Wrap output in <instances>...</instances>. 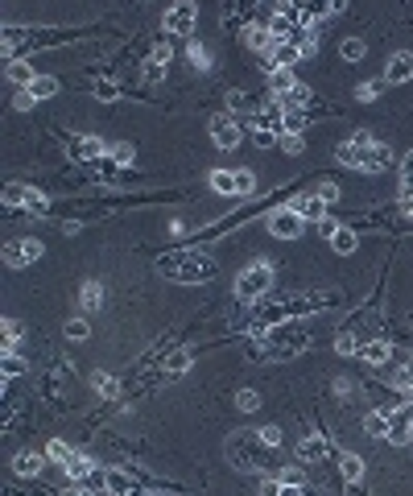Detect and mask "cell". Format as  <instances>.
Here are the masks:
<instances>
[{
    "instance_id": "cell-23",
    "label": "cell",
    "mask_w": 413,
    "mask_h": 496,
    "mask_svg": "<svg viewBox=\"0 0 413 496\" xmlns=\"http://www.w3.org/2000/svg\"><path fill=\"white\" fill-rule=\"evenodd\" d=\"M4 75H8V83L25 87V91H29V83L37 79V75H33V66H29V62H21V58H17V62H8V66H4Z\"/></svg>"
},
{
    "instance_id": "cell-14",
    "label": "cell",
    "mask_w": 413,
    "mask_h": 496,
    "mask_svg": "<svg viewBox=\"0 0 413 496\" xmlns=\"http://www.w3.org/2000/svg\"><path fill=\"white\" fill-rule=\"evenodd\" d=\"M389 439H393V443H410L413 439V406L389 410Z\"/></svg>"
},
{
    "instance_id": "cell-49",
    "label": "cell",
    "mask_w": 413,
    "mask_h": 496,
    "mask_svg": "<svg viewBox=\"0 0 413 496\" xmlns=\"http://www.w3.org/2000/svg\"><path fill=\"white\" fill-rule=\"evenodd\" d=\"M277 480H281V484H302V472H298V468H285Z\"/></svg>"
},
{
    "instance_id": "cell-41",
    "label": "cell",
    "mask_w": 413,
    "mask_h": 496,
    "mask_svg": "<svg viewBox=\"0 0 413 496\" xmlns=\"http://www.w3.org/2000/svg\"><path fill=\"white\" fill-rule=\"evenodd\" d=\"M17 339H21V323H17V319H4V352H12Z\"/></svg>"
},
{
    "instance_id": "cell-39",
    "label": "cell",
    "mask_w": 413,
    "mask_h": 496,
    "mask_svg": "<svg viewBox=\"0 0 413 496\" xmlns=\"http://www.w3.org/2000/svg\"><path fill=\"white\" fill-rule=\"evenodd\" d=\"M236 406H240L244 414H252V410L261 406V393H256V389H240V393H236Z\"/></svg>"
},
{
    "instance_id": "cell-30",
    "label": "cell",
    "mask_w": 413,
    "mask_h": 496,
    "mask_svg": "<svg viewBox=\"0 0 413 496\" xmlns=\"http://www.w3.org/2000/svg\"><path fill=\"white\" fill-rule=\"evenodd\" d=\"M29 190H33V186H25V182H8V186H4V207H25Z\"/></svg>"
},
{
    "instance_id": "cell-26",
    "label": "cell",
    "mask_w": 413,
    "mask_h": 496,
    "mask_svg": "<svg viewBox=\"0 0 413 496\" xmlns=\"http://www.w3.org/2000/svg\"><path fill=\"white\" fill-rule=\"evenodd\" d=\"M331 244H335V252H339V257H352V252L360 248V236H356L352 228H339V232L331 236Z\"/></svg>"
},
{
    "instance_id": "cell-44",
    "label": "cell",
    "mask_w": 413,
    "mask_h": 496,
    "mask_svg": "<svg viewBox=\"0 0 413 496\" xmlns=\"http://www.w3.org/2000/svg\"><path fill=\"white\" fill-rule=\"evenodd\" d=\"M277 141H281L277 132H265V128H256V132H252V145H256V149H273Z\"/></svg>"
},
{
    "instance_id": "cell-45",
    "label": "cell",
    "mask_w": 413,
    "mask_h": 496,
    "mask_svg": "<svg viewBox=\"0 0 413 496\" xmlns=\"http://www.w3.org/2000/svg\"><path fill=\"white\" fill-rule=\"evenodd\" d=\"M302 128H306V116H302V112H285V132H294V137H298Z\"/></svg>"
},
{
    "instance_id": "cell-36",
    "label": "cell",
    "mask_w": 413,
    "mask_h": 496,
    "mask_svg": "<svg viewBox=\"0 0 413 496\" xmlns=\"http://www.w3.org/2000/svg\"><path fill=\"white\" fill-rule=\"evenodd\" d=\"M132 157H137L132 145H112L108 149V161H116V166H132Z\"/></svg>"
},
{
    "instance_id": "cell-38",
    "label": "cell",
    "mask_w": 413,
    "mask_h": 496,
    "mask_svg": "<svg viewBox=\"0 0 413 496\" xmlns=\"http://www.w3.org/2000/svg\"><path fill=\"white\" fill-rule=\"evenodd\" d=\"M91 335V327H87V319H70L66 323V339H74V344H83Z\"/></svg>"
},
{
    "instance_id": "cell-31",
    "label": "cell",
    "mask_w": 413,
    "mask_h": 496,
    "mask_svg": "<svg viewBox=\"0 0 413 496\" xmlns=\"http://www.w3.org/2000/svg\"><path fill=\"white\" fill-rule=\"evenodd\" d=\"M91 385H95V393H99V397H116V393H120V381H116L112 373H95V377H91Z\"/></svg>"
},
{
    "instance_id": "cell-15",
    "label": "cell",
    "mask_w": 413,
    "mask_h": 496,
    "mask_svg": "<svg viewBox=\"0 0 413 496\" xmlns=\"http://www.w3.org/2000/svg\"><path fill=\"white\" fill-rule=\"evenodd\" d=\"M103 488H108V496H145L137 488V480L120 468H103Z\"/></svg>"
},
{
    "instance_id": "cell-10",
    "label": "cell",
    "mask_w": 413,
    "mask_h": 496,
    "mask_svg": "<svg viewBox=\"0 0 413 496\" xmlns=\"http://www.w3.org/2000/svg\"><path fill=\"white\" fill-rule=\"evenodd\" d=\"M112 145H103L99 137H74L70 145H66V153H70V161L74 166H91V161H103V153H108Z\"/></svg>"
},
{
    "instance_id": "cell-46",
    "label": "cell",
    "mask_w": 413,
    "mask_h": 496,
    "mask_svg": "<svg viewBox=\"0 0 413 496\" xmlns=\"http://www.w3.org/2000/svg\"><path fill=\"white\" fill-rule=\"evenodd\" d=\"M281 149H285V153H302V149H306V141H302V137H294V132H285V137H281Z\"/></svg>"
},
{
    "instance_id": "cell-27",
    "label": "cell",
    "mask_w": 413,
    "mask_h": 496,
    "mask_svg": "<svg viewBox=\"0 0 413 496\" xmlns=\"http://www.w3.org/2000/svg\"><path fill=\"white\" fill-rule=\"evenodd\" d=\"M79 302H83V310H99V306H103V286H99V281H87V286L79 290Z\"/></svg>"
},
{
    "instance_id": "cell-8",
    "label": "cell",
    "mask_w": 413,
    "mask_h": 496,
    "mask_svg": "<svg viewBox=\"0 0 413 496\" xmlns=\"http://www.w3.org/2000/svg\"><path fill=\"white\" fill-rule=\"evenodd\" d=\"M194 25H199V4L182 0V4H174V8H165V33L190 37V33H194Z\"/></svg>"
},
{
    "instance_id": "cell-52",
    "label": "cell",
    "mask_w": 413,
    "mask_h": 496,
    "mask_svg": "<svg viewBox=\"0 0 413 496\" xmlns=\"http://www.w3.org/2000/svg\"><path fill=\"white\" fill-rule=\"evenodd\" d=\"M281 496H306V484H281Z\"/></svg>"
},
{
    "instance_id": "cell-16",
    "label": "cell",
    "mask_w": 413,
    "mask_h": 496,
    "mask_svg": "<svg viewBox=\"0 0 413 496\" xmlns=\"http://www.w3.org/2000/svg\"><path fill=\"white\" fill-rule=\"evenodd\" d=\"M62 472H66L70 480H103V468H99L91 455H83V451H74V455H70V464H66Z\"/></svg>"
},
{
    "instance_id": "cell-12",
    "label": "cell",
    "mask_w": 413,
    "mask_h": 496,
    "mask_svg": "<svg viewBox=\"0 0 413 496\" xmlns=\"http://www.w3.org/2000/svg\"><path fill=\"white\" fill-rule=\"evenodd\" d=\"M211 141H215L219 149H236V145H240V124H236V116L219 112V116L211 120Z\"/></svg>"
},
{
    "instance_id": "cell-24",
    "label": "cell",
    "mask_w": 413,
    "mask_h": 496,
    "mask_svg": "<svg viewBox=\"0 0 413 496\" xmlns=\"http://www.w3.org/2000/svg\"><path fill=\"white\" fill-rule=\"evenodd\" d=\"M50 95H58V79H54V75H37V79L29 83V99L37 103V99H50Z\"/></svg>"
},
{
    "instance_id": "cell-32",
    "label": "cell",
    "mask_w": 413,
    "mask_h": 496,
    "mask_svg": "<svg viewBox=\"0 0 413 496\" xmlns=\"http://www.w3.org/2000/svg\"><path fill=\"white\" fill-rule=\"evenodd\" d=\"M211 190H219V195H232V199H236V174L215 170V174H211Z\"/></svg>"
},
{
    "instance_id": "cell-2",
    "label": "cell",
    "mask_w": 413,
    "mask_h": 496,
    "mask_svg": "<svg viewBox=\"0 0 413 496\" xmlns=\"http://www.w3.org/2000/svg\"><path fill=\"white\" fill-rule=\"evenodd\" d=\"M157 269H161V277L182 281V286H199V281H211V277L219 273V265H215L207 252H199V248H178V252H165V257L157 261Z\"/></svg>"
},
{
    "instance_id": "cell-34",
    "label": "cell",
    "mask_w": 413,
    "mask_h": 496,
    "mask_svg": "<svg viewBox=\"0 0 413 496\" xmlns=\"http://www.w3.org/2000/svg\"><path fill=\"white\" fill-rule=\"evenodd\" d=\"M0 364H4V381H12V377H21V373L29 368V364H25V360H21L17 352H4V360H0Z\"/></svg>"
},
{
    "instance_id": "cell-4",
    "label": "cell",
    "mask_w": 413,
    "mask_h": 496,
    "mask_svg": "<svg viewBox=\"0 0 413 496\" xmlns=\"http://www.w3.org/2000/svg\"><path fill=\"white\" fill-rule=\"evenodd\" d=\"M228 459H232V468H240V472H269V464H273V447H269L261 435L240 430V435L228 439Z\"/></svg>"
},
{
    "instance_id": "cell-42",
    "label": "cell",
    "mask_w": 413,
    "mask_h": 496,
    "mask_svg": "<svg viewBox=\"0 0 413 496\" xmlns=\"http://www.w3.org/2000/svg\"><path fill=\"white\" fill-rule=\"evenodd\" d=\"M397 389H405V393H413V356L397 368Z\"/></svg>"
},
{
    "instance_id": "cell-6",
    "label": "cell",
    "mask_w": 413,
    "mask_h": 496,
    "mask_svg": "<svg viewBox=\"0 0 413 496\" xmlns=\"http://www.w3.org/2000/svg\"><path fill=\"white\" fill-rule=\"evenodd\" d=\"M190 352L186 348H178V352H170L165 360H161V368L157 373H149V377H141V385H137V393H145V389H157V385H170V381H178V377H186L190 373Z\"/></svg>"
},
{
    "instance_id": "cell-3",
    "label": "cell",
    "mask_w": 413,
    "mask_h": 496,
    "mask_svg": "<svg viewBox=\"0 0 413 496\" xmlns=\"http://www.w3.org/2000/svg\"><path fill=\"white\" fill-rule=\"evenodd\" d=\"M302 348H310V335H306L302 327L285 323V327H273V331H265V339L248 344V356H252V360H265V364H277V360H290V356H298Z\"/></svg>"
},
{
    "instance_id": "cell-5",
    "label": "cell",
    "mask_w": 413,
    "mask_h": 496,
    "mask_svg": "<svg viewBox=\"0 0 413 496\" xmlns=\"http://www.w3.org/2000/svg\"><path fill=\"white\" fill-rule=\"evenodd\" d=\"M339 161L347 166V170H364V174H385L389 166H393V149L389 145H381V141H372V145H339Z\"/></svg>"
},
{
    "instance_id": "cell-22",
    "label": "cell",
    "mask_w": 413,
    "mask_h": 496,
    "mask_svg": "<svg viewBox=\"0 0 413 496\" xmlns=\"http://www.w3.org/2000/svg\"><path fill=\"white\" fill-rule=\"evenodd\" d=\"M41 464H46V455H41V451H21V455L12 459V472H17V476H37V472H41Z\"/></svg>"
},
{
    "instance_id": "cell-35",
    "label": "cell",
    "mask_w": 413,
    "mask_h": 496,
    "mask_svg": "<svg viewBox=\"0 0 413 496\" xmlns=\"http://www.w3.org/2000/svg\"><path fill=\"white\" fill-rule=\"evenodd\" d=\"M46 455H50L54 464H62V468H66V464H70V455H74V447H66L62 439H54V443L46 447Z\"/></svg>"
},
{
    "instance_id": "cell-17",
    "label": "cell",
    "mask_w": 413,
    "mask_h": 496,
    "mask_svg": "<svg viewBox=\"0 0 413 496\" xmlns=\"http://www.w3.org/2000/svg\"><path fill=\"white\" fill-rule=\"evenodd\" d=\"M290 207H294L302 219H314V224H323V219H327V207H331V203H327V199L314 190V195H302V199H294Z\"/></svg>"
},
{
    "instance_id": "cell-55",
    "label": "cell",
    "mask_w": 413,
    "mask_h": 496,
    "mask_svg": "<svg viewBox=\"0 0 413 496\" xmlns=\"http://www.w3.org/2000/svg\"><path fill=\"white\" fill-rule=\"evenodd\" d=\"M62 496H95V493H87V488H70V493H62Z\"/></svg>"
},
{
    "instance_id": "cell-43",
    "label": "cell",
    "mask_w": 413,
    "mask_h": 496,
    "mask_svg": "<svg viewBox=\"0 0 413 496\" xmlns=\"http://www.w3.org/2000/svg\"><path fill=\"white\" fill-rule=\"evenodd\" d=\"M95 95H99V99H116V95H120V83H112V79H99V83H95Z\"/></svg>"
},
{
    "instance_id": "cell-7",
    "label": "cell",
    "mask_w": 413,
    "mask_h": 496,
    "mask_svg": "<svg viewBox=\"0 0 413 496\" xmlns=\"http://www.w3.org/2000/svg\"><path fill=\"white\" fill-rule=\"evenodd\" d=\"M269 286H273V269H269V261H256L252 269H244V273L236 277V298L256 302V298L269 294Z\"/></svg>"
},
{
    "instance_id": "cell-19",
    "label": "cell",
    "mask_w": 413,
    "mask_h": 496,
    "mask_svg": "<svg viewBox=\"0 0 413 496\" xmlns=\"http://www.w3.org/2000/svg\"><path fill=\"white\" fill-rule=\"evenodd\" d=\"M360 360L372 364V368H381V364L393 360V344H389V339H368V344L360 348Z\"/></svg>"
},
{
    "instance_id": "cell-9",
    "label": "cell",
    "mask_w": 413,
    "mask_h": 496,
    "mask_svg": "<svg viewBox=\"0 0 413 496\" xmlns=\"http://www.w3.org/2000/svg\"><path fill=\"white\" fill-rule=\"evenodd\" d=\"M33 261H41V240H8L4 244V265L8 269H25V265H33Z\"/></svg>"
},
{
    "instance_id": "cell-47",
    "label": "cell",
    "mask_w": 413,
    "mask_h": 496,
    "mask_svg": "<svg viewBox=\"0 0 413 496\" xmlns=\"http://www.w3.org/2000/svg\"><path fill=\"white\" fill-rule=\"evenodd\" d=\"M356 95L368 103V99H376V95H381V83H360V87H356Z\"/></svg>"
},
{
    "instance_id": "cell-50",
    "label": "cell",
    "mask_w": 413,
    "mask_h": 496,
    "mask_svg": "<svg viewBox=\"0 0 413 496\" xmlns=\"http://www.w3.org/2000/svg\"><path fill=\"white\" fill-rule=\"evenodd\" d=\"M261 496H281V480H265V484H261Z\"/></svg>"
},
{
    "instance_id": "cell-21",
    "label": "cell",
    "mask_w": 413,
    "mask_h": 496,
    "mask_svg": "<svg viewBox=\"0 0 413 496\" xmlns=\"http://www.w3.org/2000/svg\"><path fill=\"white\" fill-rule=\"evenodd\" d=\"M294 87H298V75H294V70H269V91H273V99H285Z\"/></svg>"
},
{
    "instance_id": "cell-48",
    "label": "cell",
    "mask_w": 413,
    "mask_h": 496,
    "mask_svg": "<svg viewBox=\"0 0 413 496\" xmlns=\"http://www.w3.org/2000/svg\"><path fill=\"white\" fill-rule=\"evenodd\" d=\"M256 435H261L269 447H281V430H277V426H265V430H256Z\"/></svg>"
},
{
    "instance_id": "cell-37",
    "label": "cell",
    "mask_w": 413,
    "mask_h": 496,
    "mask_svg": "<svg viewBox=\"0 0 413 496\" xmlns=\"http://www.w3.org/2000/svg\"><path fill=\"white\" fill-rule=\"evenodd\" d=\"M339 54H343L347 62H360V58H364V41H360V37H347V41L339 46Z\"/></svg>"
},
{
    "instance_id": "cell-54",
    "label": "cell",
    "mask_w": 413,
    "mask_h": 496,
    "mask_svg": "<svg viewBox=\"0 0 413 496\" xmlns=\"http://www.w3.org/2000/svg\"><path fill=\"white\" fill-rule=\"evenodd\" d=\"M401 199H413V178H401Z\"/></svg>"
},
{
    "instance_id": "cell-13",
    "label": "cell",
    "mask_w": 413,
    "mask_h": 496,
    "mask_svg": "<svg viewBox=\"0 0 413 496\" xmlns=\"http://www.w3.org/2000/svg\"><path fill=\"white\" fill-rule=\"evenodd\" d=\"M323 459H331V439L306 435V439L298 443V464H323Z\"/></svg>"
},
{
    "instance_id": "cell-18",
    "label": "cell",
    "mask_w": 413,
    "mask_h": 496,
    "mask_svg": "<svg viewBox=\"0 0 413 496\" xmlns=\"http://www.w3.org/2000/svg\"><path fill=\"white\" fill-rule=\"evenodd\" d=\"M410 79H413V54L410 50H401V54L389 58V66H385V83H410Z\"/></svg>"
},
{
    "instance_id": "cell-33",
    "label": "cell",
    "mask_w": 413,
    "mask_h": 496,
    "mask_svg": "<svg viewBox=\"0 0 413 496\" xmlns=\"http://www.w3.org/2000/svg\"><path fill=\"white\" fill-rule=\"evenodd\" d=\"M248 195H256V174L236 170V199H248Z\"/></svg>"
},
{
    "instance_id": "cell-25",
    "label": "cell",
    "mask_w": 413,
    "mask_h": 496,
    "mask_svg": "<svg viewBox=\"0 0 413 496\" xmlns=\"http://www.w3.org/2000/svg\"><path fill=\"white\" fill-rule=\"evenodd\" d=\"M339 472H343L347 484H360V480H364V459L347 451V455H339Z\"/></svg>"
},
{
    "instance_id": "cell-20",
    "label": "cell",
    "mask_w": 413,
    "mask_h": 496,
    "mask_svg": "<svg viewBox=\"0 0 413 496\" xmlns=\"http://www.w3.org/2000/svg\"><path fill=\"white\" fill-rule=\"evenodd\" d=\"M170 58H174V50H170V46H157V50L149 54V62H145V79H149V83L165 79V70H170Z\"/></svg>"
},
{
    "instance_id": "cell-53",
    "label": "cell",
    "mask_w": 413,
    "mask_h": 496,
    "mask_svg": "<svg viewBox=\"0 0 413 496\" xmlns=\"http://www.w3.org/2000/svg\"><path fill=\"white\" fill-rule=\"evenodd\" d=\"M401 178H413V149L405 153V161H401Z\"/></svg>"
},
{
    "instance_id": "cell-29",
    "label": "cell",
    "mask_w": 413,
    "mask_h": 496,
    "mask_svg": "<svg viewBox=\"0 0 413 496\" xmlns=\"http://www.w3.org/2000/svg\"><path fill=\"white\" fill-rule=\"evenodd\" d=\"M364 430H368L372 439H389V414H385V410L368 414V418H364Z\"/></svg>"
},
{
    "instance_id": "cell-40",
    "label": "cell",
    "mask_w": 413,
    "mask_h": 496,
    "mask_svg": "<svg viewBox=\"0 0 413 496\" xmlns=\"http://www.w3.org/2000/svg\"><path fill=\"white\" fill-rule=\"evenodd\" d=\"M25 211H29V215H46V211H50V203H46V195H37V190H29V199H25Z\"/></svg>"
},
{
    "instance_id": "cell-1",
    "label": "cell",
    "mask_w": 413,
    "mask_h": 496,
    "mask_svg": "<svg viewBox=\"0 0 413 496\" xmlns=\"http://www.w3.org/2000/svg\"><path fill=\"white\" fill-rule=\"evenodd\" d=\"M327 306H335V294H290V298H277V302H261L244 319V331L248 335H265L273 327H285L298 315H314V310H327Z\"/></svg>"
},
{
    "instance_id": "cell-11",
    "label": "cell",
    "mask_w": 413,
    "mask_h": 496,
    "mask_svg": "<svg viewBox=\"0 0 413 496\" xmlns=\"http://www.w3.org/2000/svg\"><path fill=\"white\" fill-rule=\"evenodd\" d=\"M302 224H306V219H302L294 207H281V211L269 215V232H273L277 240H298V236H302Z\"/></svg>"
},
{
    "instance_id": "cell-51",
    "label": "cell",
    "mask_w": 413,
    "mask_h": 496,
    "mask_svg": "<svg viewBox=\"0 0 413 496\" xmlns=\"http://www.w3.org/2000/svg\"><path fill=\"white\" fill-rule=\"evenodd\" d=\"M190 62H194V66H207V50H203V46H190Z\"/></svg>"
},
{
    "instance_id": "cell-28",
    "label": "cell",
    "mask_w": 413,
    "mask_h": 496,
    "mask_svg": "<svg viewBox=\"0 0 413 496\" xmlns=\"http://www.w3.org/2000/svg\"><path fill=\"white\" fill-rule=\"evenodd\" d=\"M244 41H248L252 50H265V54L273 50V37H269V29H261V25H248V29H244Z\"/></svg>"
}]
</instances>
